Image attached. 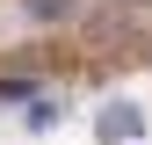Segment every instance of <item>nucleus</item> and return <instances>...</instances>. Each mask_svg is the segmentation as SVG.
Instances as JSON below:
<instances>
[{
    "label": "nucleus",
    "mask_w": 152,
    "mask_h": 145,
    "mask_svg": "<svg viewBox=\"0 0 152 145\" xmlns=\"http://www.w3.org/2000/svg\"><path fill=\"white\" fill-rule=\"evenodd\" d=\"M94 138H102V145H130V138H145V109H138V102H109L102 116H94Z\"/></svg>",
    "instance_id": "1"
},
{
    "label": "nucleus",
    "mask_w": 152,
    "mask_h": 145,
    "mask_svg": "<svg viewBox=\"0 0 152 145\" xmlns=\"http://www.w3.org/2000/svg\"><path fill=\"white\" fill-rule=\"evenodd\" d=\"M22 15H29V22H65L72 0H22Z\"/></svg>",
    "instance_id": "2"
}]
</instances>
